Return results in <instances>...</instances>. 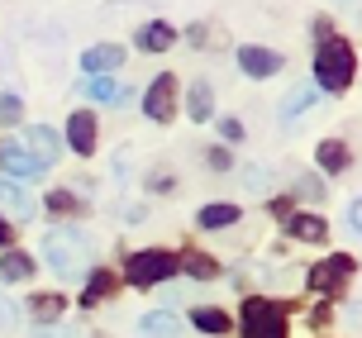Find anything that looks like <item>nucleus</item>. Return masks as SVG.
I'll list each match as a JSON object with an SVG mask.
<instances>
[{
    "mask_svg": "<svg viewBox=\"0 0 362 338\" xmlns=\"http://www.w3.org/2000/svg\"><path fill=\"white\" fill-rule=\"evenodd\" d=\"M43 257L62 281H81L90 272V243L76 229H48L43 233Z\"/></svg>",
    "mask_w": 362,
    "mask_h": 338,
    "instance_id": "obj_1",
    "label": "nucleus"
},
{
    "mask_svg": "<svg viewBox=\"0 0 362 338\" xmlns=\"http://www.w3.org/2000/svg\"><path fill=\"white\" fill-rule=\"evenodd\" d=\"M358 71V57H353V43L334 38L320 29V53H315V86L320 91H344Z\"/></svg>",
    "mask_w": 362,
    "mask_h": 338,
    "instance_id": "obj_2",
    "label": "nucleus"
},
{
    "mask_svg": "<svg viewBox=\"0 0 362 338\" xmlns=\"http://www.w3.org/2000/svg\"><path fill=\"white\" fill-rule=\"evenodd\" d=\"M243 338H286V315L272 301H243Z\"/></svg>",
    "mask_w": 362,
    "mask_h": 338,
    "instance_id": "obj_3",
    "label": "nucleus"
},
{
    "mask_svg": "<svg viewBox=\"0 0 362 338\" xmlns=\"http://www.w3.org/2000/svg\"><path fill=\"white\" fill-rule=\"evenodd\" d=\"M177 272V257L172 252H163V248H148V252H134L124 262V281H134V286H153V281H167Z\"/></svg>",
    "mask_w": 362,
    "mask_h": 338,
    "instance_id": "obj_4",
    "label": "nucleus"
},
{
    "mask_svg": "<svg viewBox=\"0 0 362 338\" xmlns=\"http://www.w3.org/2000/svg\"><path fill=\"white\" fill-rule=\"evenodd\" d=\"M24 148H29V158H34L38 167H53V162L62 158V139H57V129H48V124L24 129Z\"/></svg>",
    "mask_w": 362,
    "mask_h": 338,
    "instance_id": "obj_5",
    "label": "nucleus"
},
{
    "mask_svg": "<svg viewBox=\"0 0 362 338\" xmlns=\"http://www.w3.org/2000/svg\"><path fill=\"white\" fill-rule=\"evenodd\" d=\"M144 115H148V120H158V124H167V120L177 115V81H172V76H158V81L148 86Z\"/></svg>",
    "mask_w": 362,
    "mask_h": 338,
    "instance_id": "obj_6",
    "label": "nucleus"
},
{
    "mask_svg": "<svg viewBox=\"0 0 362 338\" xmlns=\"http://www.w3.org/2000/svg\"><path fill=\"white\" fill-rule=\"evenodd\" d=\"M0 167H5L10 177H38V172H43V167L29 158V148H24L19 139H5V143H0Z\"/></svg>",
    "mask_w": 362,
    "mask_h": 338,
    "instance_id": "obj_7",
    "label": "nucleus"
},
{
    "mask_svg": "<svg viewBox=\"0 0 362 338\" xmlns=\"http://www.w3.org/2000/svg\"><path fill=\"white\" fill-rule=\"evenodd\" d=\"M81 67H86L90 76H110L115 67H124V48H119V43H95V48H86Z\"/></svg>",
    "mask_w": 362,
    "mask_h": 338,
    "instance_id": "obj_8",
    "label": "nucleus"
},
{
    "mask_svg": "<svg viewBox=\"0 0 362 338\" xmlns=\"http://www.w3.org/2000/svg\"><path fill=\"white\" fill-rule=\"evenodd\" d=\"M348 272H353V257H329V262H320V267L310 272V286H315V291H325V296H334V291L344 286Z\"/></svg>",
    "mask_w": 362,
    "mask_h": 338,
    "instance_id": "obj_9",
    "label": "nucleus"
},
{
    "mask_svg": "<svg viewBox=\"0 0 362 338\" xmlns=\"http://www.w3.org/2000/svg\"><path fill=\"white\" fill-rule=\"evenodd\" d=\"M238 67L248 76H272V71H281V53H272V48H238Z\"/></svg>",
    "mask_w": 362,
    "mask_h": 338,
    "instance_id": "obj_10",
    "label": "nucleus"
},
{
    "mask_svg": "<svg viewBox=\"0 0 362 338\" xmlns=\"http://www.w3.org/2000/svg\"><path fill=\"white\" fill-rule=\"evenodd\" d=\"M67 148H76V153L95 148V120H90V110H76L72 120H67Z\"/></svg>",
    "mask_w": 362,
    "mask_h": 338,
    "instance_id": "obj_11",
    "label": "nucleus"
},
{
    "mask_svg": "<svg viewBox=\"0 0 362 338\" xmlns=\"http://www.w3.org/2000/svg\"><path fill=\"white\" fill-rule=\"evenodd\" d=\"M172 43H177V29H172L167 19H153V24L139 29V48H144V53H163V48H172Z\"/></svg>",
    "mask_w": 362,
    "mask_h": 338,
    "instance_id": "obj_12",
    "label": "nucleus"
},
{
    "mask_svg": "<svg viewBox=\"0 0 362 338\" xmlns=\"http://www.w3.org/2000/svg\"><path fill=\"white\" fill-rule=\"evenodd\" d=\"M0 210L15 214V219H29L34 214V200H29V191L19 181H0Z\"/></svg>",
    "mask_w": 362,
    "mask_h": 338,
    "instance_id": "obj_13",
    "label": "nucleus"
},
{
    "mask_svg": "<svg viewBox=\"0 0 362 338\" xmlns=\"http://www.w3.org/2000/svg\"><path fill=\"white\" fill-rule=\"evenodd\" d=\"M186 115H191L196 124L215 120V95H210V86H205V81H196V86H191V95H186Z\"/></svg>",
    "mask_w": 362,
    "mask_h": 338,
    "instance_id": "obj_14",
    "label": "nucleus"
},
{
    "mask_svg": "<svg viewBox=\"0 0 362 338\" xmlns=\"http://www.w3.org/2000/svg\"><path fill=\"white\" fill-rule=\"evenodd\" d=\"M139 329H144L148 338H177V315L153 310V315H144V320H139Z\"/></svg>",
    "mask_w": 362,
    "mask_h": 338,
    "instance_id": "obj_15",
    "label": "nucleus"
},
{
    "mask_svg": "<svg viewBox=\"0 0 362 338\" xmlns=\"http://www.w3.org/2000/svg\"><path fill=\"white\" fill-rule=\"evenodd\" d=\"M0 276H5V281H29V276H34V257L5 252V257H0Z\"/></svg>",
    "mask_w": 362,
    "mask_h": 338,
    "instance_id": "obj_16",
    "label": "nucleus"
},
{
    "mask_svg": "<svg viewBox=\"0 0 362 338\" xmlns=\"http://www.w3.org/2000/svg\"><path fill=\"white\" fill-rule=\"evenodd\" d=\"M291 238H305V243H320L325 238V219H315V214H291Z\"/></svg>",
    "mask_w": 362,
    "mask_h": 338,
    "instance_id": "obj_17",
    "label": "nucleus"
},
{
    "mask_svg": "<svg viewBox=\"0 0 362 338\" xmlns=\"http://www.w3.org/2000/svg\"><path fill=\"white\" fill-rule=\"evenodd\" d=\"M196 219H200V229H229L238 219V205H205Z\"/></svg>",
    "mask_w": 362,
    "mask_h": 338,
    "instance_id": "obj_18",
    "label": "nucleus"
},
{
    "mask_svg": "<svg viewBox=\"0 0 362 338\" xmlns=\"http://www.w3.org/2000/svg\"><path fill=\"white\" fill-rule=\"evenodd\" d=\"M310 100H315V81H305V86H296L286 95V105H281V115H286V120H300V115H305L310 110Z\"/></svg>",
    "mask_w": 362,
    "mask_h": 338,
    "instance_id": "obj_19",
    "label": "nucleus"
},
{
    "mask_svg": "<svg viewBox=\"0 0 362 338\" xmlns=\"http://www.w3.org/2000/svg\"><path fill=\"white\" fill-rule=\"evenodd\" d=\"M344 162H348V148L339 139L320 143V167H325V172H344Z\"/></svg>",
    "mask_w": 362,
    "mask_h": 338,
    "instance_id": "obj_20",
    "label": "nucleus"
},
{
    "mask_svg": "<svg viewBox=\"0 0 362 338\" xmlns=\"http://www.w3.org/2000/svg\"><path fill=\"white\" fill-rule=\"evenodd\" d=\"M191 324L205 329V334H229V315H224V310H196Z\"/></svg>",
    "mask_w": 362,
    "mask_h": 338,
    "instance_id": "obj_21",
    "label": "nucleus"
},
{
    "mask_svg": "<svg viewBox=\"0 0 362 338\" xmlns=\"http://www.w3.org/2000/svg\"><path fill=\"white\" fill-rule=\"evenodd\" d=\"M115 286V276L110 272H90V281H86V296H81V305H95V301H105V291Z\"/></svg>",
    "mask_w": 362,
    "mask_h": 338,
    "instance_id": "obj_22",
    "label": "nucleus"
},
{
    "mask_svg": "<svg viewBox=\"0 0 362 338\" xmlns=\"http://www.w3.org/2000/svg\"><path fill=\"white\" fill-rule=\"evenodd\" d=\"M86 95H90V100H119V86H115L110 76H90Z\"/></svg>",
    "mask_w": 362,
    "mask_h": 338,
    "instance_id": "obj_23",
    "label": "nucleus"
},
{
    "mask_svg": "<svg viewBox=\"0 0 362 338\" xmlns=\"http://www.w3.org/2000/svg\"><path fill=\"white\" fill-rule=\"evenodd\" d=\"M24 120V100L19 95H0V124H19Z\"/></svg>",
    "mask_w": 362,
    "mask_h": 338,
    "instance_id": "obj_24",
    "label": "nucleus"
},
{
    "mask_svg": "<svg viewBox=\"0 0 362 338\" xmlns=\"http://www.w3.org/2000/svg\"><path fill=\"white\" fill-rule=\"evenodd\" d=\"M38 338H81V329H76V324H43Z\"/></svg>",
    "mask_w": 362,
    "mask_h": 338,
    "instance_id": "obj_25",
    "label": "nucleus"
},
{
    "mask_svg": "<svg viewBox=\"0 0 362 338\" xmlns=\"http://www.w3.org/2000/svg\"><path fill=\"white\" fill-rule=\"evenodd\" d=\"M177 267H186L191 276H215V262H210V257H186V262H177Z\"/></svg>",
    "mask_w": 362,
    "mask_h": 338,
    "instance_id": "obj_26",
    "label": "nucleus"
},
{
    "mask_svg": "<svg viewBox=\"0 0 362 338\" xmlns=\"http://www.w3.org/2000/svg\"><path fill=\"white\" fill-rule=\"evenodd\" d=\"M19 324V305L10 296H0V329H15Z\"/></svg>",
    "mask_w": 362,
    "mask_h": 338,
    "instance_id": "obj_27",
    "label": "nucleus"
},
{
    "mask_svg": "<svg viewBox=\"0 0 362 338\" xmlns=\"http://www.w3.org/2000/svg\"><path fill=\"white\" fill-rule=\"evenodd\" d=\"M34 310L43 315V320H57V315H62V301H57V296H38Z\"/></svg>",
    "mask_w": 362,
    "mask_h": 338,
    "instance_id": "obj_28",
    "label": "nucleus"
},
{
    "mask_svg": "<svg viewBox=\"0 0 362 338\" xmlns=\"http://www.w3.org/2000/svg\"><path fill=\"white\" fill-rule=\"evenodd\" d=\"M219 134L229 143H243V124H238V120H219Z\"/></svg>",
    "mask_w": 362,
    "mask_h": 338,
    "instance_id": "obj_29",
    "label": "nucleus"
},
{
    "mask_svg": "<svg viewBox=\"0 0 362 338\" xmlns=\"http://www.w3.org/2000/svg\"><path fill=\"white\" fill-rule=\"evenodd\" d=\"M48 205H53V210H62V214H72V210H76V200L67 196V191H57V196H48Z\"/></svg>",
    "mask_w": 362,
    "mask_h": 338,
    "instance_id": "obj_30",
    "label": "nucleus"
},
{
    "mask_svg": "<svg viewBox=\"0 0 362 338\" xmlns=\"http://www.w3.org/2000/svg\"><path fill=\"white\" fill-rule=\"evenodd\" d=\"M243 177H248V191H262L267 177H262V167H243Z\"/></svg>",
    "mask_w": 362,
    "mask_h": 338,
    "instance_id": "obj_31",
    "label": "nucleus"
},
{
    "mask_svg": "<svg viewBox=\"0 0 362 338\" xmlns=\"http://www.w3.org/2000/svg\"><path fill=\"white\" fill-rule=\"evenodd\" d=\"M358 214H362V205L353 200V205H348V229H353V238H358Z\"/></svg>",
    "mask_w": 362,
    "mask_h": 338,
    "instance_id": "obj_32",
    "label": "nucleus"
},
{
    "mask_svg": "<svg viewBox=\"0 0 362 338\" xmlns=\"http://www.w3.org/2000/svg\"><path fill=\"white\" fill-rule=\"evenodd\" d=\"M10 243V219H0V248Z\"/></svg>",
    "mask_w": 362,
    "mask_h": 338,
    "instance_id": "obj_33",
    "label": "nucleus"
},
{
    "mask_svg": "<svg viewBox=\"0 0 362 338\" xmlns=\"http://www.w3.org/2000/svg\"><path fill=\"white\" fill-rule=\"evenodd\" d=\"M344 5H348V0H344Z\"/></svg>",
    "mask_w": 362,
    "mask_h": 338,
    "instance_id": "obj_34",
    "label": "nucleus"
}]
</instances>
